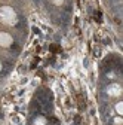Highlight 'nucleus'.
Wrapping results in <instances>:
<instances>
[{"label":"nucleus","mask_w":123,"mask_h":125,"mask_svg":"<svg viewBox=\"0 0 123 125\" xmlns=\"http://www.w3.org/2000/svg\"><path fill=\"white\" fill-rule=\"evenodd\" d=\"M122 106H123L122 103H117V104H116V112H117L119 115H122V113H123V109H122Z\"/></svg>","instance_id":"obj_4"},{"label":"nucleus","mask_w":123,"mask_h":125,"mask_svg":"<svg viewBox=\"0 0 123 125\" xmlns=\"http://www.w3.org/2000/svg\"><path fill=\"white\" fill-rule=\"evenodd\" d=\"M44 122H46V121H44L43 118H37V119L34 121V125H44Z\"/></svg>","instance_id":"obj_5"},{"label":"nucleus","mask_w":123,"mask_h":125,"mask_svg":"<svg viewBox=\"0 0 123 125\" xmlns=\"http://www.w3.org/2000/svg\"><path fill=\"white\" fill-rule=\"evenodd\" d=\"M0 20H2L3 22H6V24L12 25V24L17 22V15H15L12 8L3 6V8H0Z\"/></svg>","instance_id":"obj_1"},{"label":"nucleus","mask_w":123,"mask_h":125,"mask_svg":"<svg viewBox=\"0 0 123 125\" xmlns=\"http://www.w3.org/2000/svg\"><path fill=\"white\" fill-rule=\"evenodd\" d=\"M108 94H110V95H114V97H116V95H120V86L116 85V83L111 85V86L108 88Z\"/></svg>","instance_id":"obj_3"},{"label":"nucleus","mask_w":123,"mask_h":125,"mask_svg":"<svg viewBox=\"0 0 123 125\" xmlns=\"http://www.w3.org/2000/svg\"><path fill=\"white\" fill-rule=\"evenodd\" d=\"M12 43V37L8 33H0V46H9Z\"/></svg>","instance_id":"obj_2"},{"label":"nucleus","mask_w":123,"mask_h":125,"mask_svg":"<svg viewBox=\"0 0 123 125\" xmlns=\"http://www.w3.org/2000/svg\"><path fill=\"white\" fill-rule=\"evenodd\" d=\"M0 70H2V64H0Z\"/></svg>","instance_id":"obj_7"},{"label":"nucleus","mask_w":123,"mask_h":125,"mask_svg":"<svg viewBox=\"0 0 123 125\" xmlns=\"http://www.w3.org/2000/svg\"><path fill=\"white\" fill-rule=\"evenodd\" d=\"M53 2H55L56 5H61V3H62V2H64V0H53Z\"/></svg>","instance_id":"obj_6"}]
</instances>
